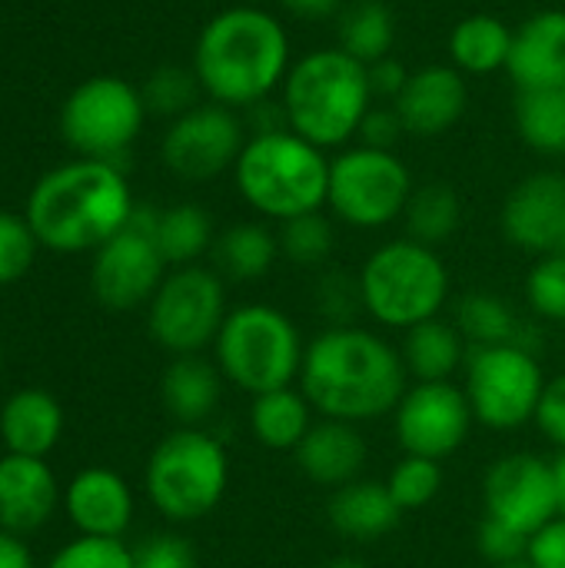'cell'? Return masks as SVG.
I'll return each mask as SVG.
<instances>
[{
	"mask_svg": "<svg viewBox=\"0 0 565 568\" xmlns=\"http://www.w3.org/2000/svg\"><path fill=\"white\" fill-rule=\"evenodd\" d=\"M300 389L323 419L360 426L396 413L410 389V373L403 353L380 333L326 326L306 343Z\"/></svg>",
	"mask_w": 565,
	"mask_h": 568,
	"instance_id": "1",
	"label": "cell"
},
{
	"mask_svg": "<svg viewBox=\"0 0 565 568\" xmlns=\"http://www.w3.org/2000/svg\"><path fill=\"white\" fill-rule=\"evenodd\" d=\"M290 67V33L266 7L233 3L213 13L193 47V73L203 97L230 110H253L273 100Z\"/></svg>",
	"mask_w": 565,
	"mask_h": 568,
	"instance_id": "2",
	"label": "cell"
},
{
	"mask_svg": "<svg viewBox=\"0 0 565 568\" xmlns=\"http://www.w3.org/2000/svg\"><path fill=\"white\" fill-rule=\"evenodd\" d=\"M137 203L117 163L70 160L43 173L27 196V223L50 253H97L133 216Z\"/></svg>",
	"mask_w": 565,
	"mask_h": 568,
	"instance_id": "3",
	"label": "cell"
},
{
	"mask_svg": "<svg viewBox=\"0 0 565 568\" xmlns=\"http://www.w3.org/2000/svg\"><path fill=\"white\" fill-rule=\"evenodd\" d=\"M276 100L283 106L286 126L326 153L356 143L360 126L376 103L370 67L336 43L300 53Z\"/></svg>",
	"mask_w": 565,
	"mask_h": 568,
	"instance_id": "4",
	"label": "cell"
},
{
	"mask_svg": "<svg viewBox=\"0 0 565 568\" xmlns=\"http://www.w3.org/2000/svg\"><path fill=\"white\" fill-rule=\"evenodd\" d=\"M233 183L243 203L270 223L320 213L330 193V156L290 126L250 133Z\"/></svg>",
	"mask_w": 565,
	"mask_h": 568,
	"instance_id": "5",
	"label": "cell"
},
{
	"mask_svg": "<svg viewBox=\"0 0 565 568\" xmlns=\"http://www.w3.org/2000/svg\"><path fill=\"white\" fill-rule=\"evenodd\" d=\"M363 313L386 329H413L436 320L450 303V270L440 250L410 236L386 240L376 246L360 273Z\"/></svg>",
	"mask_w": 565,
	"mask_h": 568,
	"instance_id": "6",
	"label": "cell"
},
{
	"mask_svg": "<svg viewBox=\"0 0 565 568\" xmlns=\"http://www.w3.org/2000/svg\"><path fill=\"white\" fill-rule=\"evenodd\" d=\"M226 446L200 426H180L163 436L143 469L150 506L173 526L206 519L226 496Z\"/></svg>",
	"mask_w": 565,
	"mask_h": 568,
	"instance_id": "7",
	"label": "cell"
},
{
	"mask_svg": "<svg viewBox=\"0 0 565 568\" xmlns=\"http://www.w3.org/2000/svg\"><path fill=\"white\" fill-rule=\"evenodd\" d=\"M213 356L226 383L260 396L300 383L306 346L283 310L270 303H243L226 313Z\"/></svg>",
	"mask_w": 565,
	"mask_h": 568,
	"instance_id": "8",
	"label": "cell"
},
{
	"mask_svg": "<svg viewBox=\"0 0 565 568\" xmlns=\"http://www.w3.org/2000/svg\"><path fill=\"white\" fill-rule=\"evenodd\" d=\"M413 173L396 150L350 143L330 156L326 210L353 230H383L403 220Z\"/></svg>",
	"mask_w": 565,
	"mask_h": 568,
	"instance_id": "9",
	"label": "cell"
},
{
	"mask_svg": "<svg viewBox=\"0 0 565 568\" xmlns=\"http://www.w3.org/2000/svg\"><path fill=\"white\" fill-rule=\"evenodd\" d=\"M147 113L140 87L100 73L70 90L60 106V133L80 156L120 166V156L137 143Z\"/></svg>",
	"mask_w": 565,
	"mask_h": 568,
	"instance_id": "10",
	"label": "cell"
},
{
	"mask_svg": "<svg viewBox=\"0 0 565 568\" xmlns=\"http://www.w3.org/2000/svg\"><path fill=\"white\" fill-rule=\"evenodd\" d=\"M466 373V399L480 426L509 433L536 419L546 376L533 353V346L506 343V346H476L463 366Z\"/></svg>",
	"mask_w": 565,
	"mask_h": 568,
	"instance_id": "11",
	"label": "cell"
},
{
	"mask_svg": "<svg viewBox=\"0 0 565 568\" xmlns=\"http://www.w3.org/2000/svg\"><path fill=\"white\" fill-rule=\"evenodd\" d=\"M226 286L210 266H176L147 303V329L170 356H200L226 320Z\"/></svg>",
	"mask_w": 565,
	"mask_h": 568,
	"instance_id": "12",
	"label": "cell"
},
{
	"mask_svg": "<svg viewBox=\"0 0 565 568\" xmlns=\"http://www.w3.org/2000/svg\"><path fill=\"white\" fill-rule=\"evenodd\" d=\"M157 213L160 210L153 206H137L130 223L93 253L90 290L103 310L130 313L147 306L160 290L163 276L170 273L167 260L153 243Z\"/></svg>",
	"mask_w": 565,
	"mask_h": 568,
	"instance_id": "13",
	"label": "cell"
},
{
	"mask_svg": "<svg viewBox=\"0 0 565 568\" xmlns=\"http://www.w3.org/2000/svg\"><path fill=\"white\" fill-rule=\"evenodd\" d=\"M246 140L250 130L240 110L206 100L170 120L160 140V156L173 176L186 183H210L223 173H233Z\"/></svg>",
	"mask_w": 565,
	"mask_h": 568,
	"instance_id": "14",
	"label": "cell"
},
{
	"mask_svg": "<svg viewBox=\"0 0 565 568\" xmlns=\"http://www.w3.org/2000/svg\"><path fill=\"white\" fill-rule=\"evenodd\" d=\"M473 423V406L456 383H413L393 413L400 449L433 463L456 456L466 446Z\"/></svg>",
	"mask_w": 565,
	"mask_h": 568,
	"instance_id": "15",
	"label": "cell"
},
{
	"mask_svg": "<svg viewBox=\"0 0 565 568\" xmlns=\"http://www.w3.org/2000/svg\"><path fill=\"white\" fill-rule=\"evenodd\" d=\"M483 506L490 519L523 536H536L559 516L553 463L533 453H509L496 459L483 479Z\"/></svg>",
	"mask_w": 565,
	"mask_h": 568,
	"instance_id": "16",
	"label": "cell"
},
{
	"mask_svg": "<svg viewBox=\"0 0 565 568\" xmlns=\"http://www.w3.org/2000/svg\"><path fill=\"white\" fill-rule=\"evenodd\" d=\"M500 230L529 256L559 253L565 240V173L536 170L523 176L503 200Z\"/></svg>",
	"mask_w": 565,
	"mask_h": 568,
	"instance_id": "17",
	"label": "cell"
},
{
	"mask_svg": "<svg viewBox=\"0 0 565 568\" xmlns=\"http://www.w3.org/2000/svg\"><path fill=\"white\" fill-rule=\"evenodd\" d=\"M393 106L406 126V136L436 140L446 136L466 116L470 87L453 63H426L410 73Z\"/></svg>",
	"mask_w": 565,
	"mask_h": 568,
	"instance_id": "18",
	"label": "cell"
},
{
	"mask_svg": "<svg viewBox=\"0 0 565 568\" xmlns=\"http://www.w3.org/2000/svg\"><path fill=\"white\" fill-rule=\"evenodd\" d=\"M60 506L67 523L77 529V536H100V539H123L137 513L130 483L107 466L80 469L63 486Z\"/></svg>",
	"mask_w": 565,
	"mask_h": 568,
	"instance_id": "19",
	"label": "cell"
},
{
	"mask_svg": "<svg viewBox=\"0 0 565 568\" xmlns=\"http://www.w3.org/2000/svg\"><path fill=\"white\" fill-rule=\"evenodd\" d=\"M63 499L57 476L47 459L33 456H0V529L13 536H30L50 523Z\"/></svg>",
	"mask_w": 565,
	"mask_h": 568,
	"instance_id": "20",
	"label": "cell"
},
{
	"mask_svg": "<svg viewBox=\"0 0 565 568\" xmlns=\"http://www.w3.org/2000/svg\"><path fill=\"white\" fill-rule=\"evenodd\" d=\"M506 73L516 90L565 87V10L546 7L513 27Z\"/></svg>",
	"mask_w": 565,
	"mask_h": 568,
	"instance_id": "21",
	"label": "cell"
},
{
	"mask_svg": "<svg viewBox=\"0 0 565 568\" xmlns=\"http://www.w3.org/2000/svg\"><path fill=\"white\" fill-rule=\"evenodd\" d=\"M296 466L300 473L323 489H340L360 479L366 466V439L353 423L340 419H320L310 426L303 443L296 446Z\"/></svg>",
	"mask_w": 565,
	"mask_h": 568,
	"instance_id": "22",
	"label": "cell"
},
{
	"mask_svg": "<svg viewBox=\"0 0 565 568\" xmlns=\"http://www.w3.org/2000/svg\"><path fill=\"white\" fill-rule=\"evenodd\" d=\"M63 406L43 389H17L0 406V443L3 453L47 459L63 436Z\"/></svg>",
	"mask_w": 565,
	"mask_h": 568,
	"instance_id": "23",
	"label": "cell"
},
{
	"mask_svg": "<svg viewBox=\"0 0 565 568\" xmlns=\"http://www.w3.org/2000/svg\"><path fill=\"white\" fill-rule=\"evenodd\" d=\"M326 519H330L333 532L343 536V539L376 542V539L390 536L400 526L403 509L390 496L386 483L356 479L350 486L333 489V496L326 503Z\"/></svg>",
	"mask_w": 565,
	"mask_h": 568,
	"instance_id": "24",
	"label": "cell"
},
{
	"mask_svg": "<svg viewBox=\"0 0 565 568\" xmlns=\"http://www.w3.org/2000/svg\"><path fill=\"white\" fill-rule=\"evenodd\" d=\"M223 373L216 363L203 356H173L160 376V399L163 409L180 426H203L223 396Z\"/></svg>",
	"mask_w": 565,
	"mask_h": 568,
	"instance_id": "25",
	"label": "cell"
},
{
	"mask_svg": "<svg viewBox=\"0 0 565 568\" xmlns=\"http://www.w3.org/2000/svg\"><path fill=\"white\" fill-rule=\"evenodd\" d=\"M509 47H513V27L490 10L460 17L446 40L450 63L463 77H490L496 70H506Z\"/></svg>",
	"mask_w": 565,
	"mask_h": 568,
	"instance_id": "26",
	"label": "cell"
},
{
	"mask_svg": "<svg viewBox=\"0 0 565 568\" xmlns=\"http://www.w3.org/2000/svg\"><path fill=\"white\" fill-rule=\"evenodd\" d=\"M403 363L416 383H453V376L470 359V343L456 329V323L436 316L426 320L403 336Z\"/></svg>",
	"mask_w": 565,
	"mask_h": 568,
	"instance_id": "27",
	"label": "cell"
},
{
	"mask_svg": "<svg viewBox=\"0 0 565 568\" xmlns=\"http://www.w3.org/2000/svg\"><path fill=\"white\" fill-rule=\"evenodd\" d=\"M210 256H213V270L223 280L256 283L280 260V240H276V230H270L266 223L246 220V223H233L223 233H216Z\"/></svg>",
	"mask_w": 565,
	"mask_h": 568,
	"instance_id": "28",
	"label": "cell"
},
{
	"mask_svg": "<svg viewBox=\"0 0 565 568\" xmlns=\"http://www.w3.org/2000/svg\"><path fill=\"white\" fill-rule=\"evenodd\" d=\"M310 426H313V406L296 386L260 393L250 403V433L263 449L296 453Z\"/></svg>",
	"mask_w": 565,
	"mask_h": 568,
	"instance_id": "29",
	"label": "cell"
},
{
	"mask_svg": "<svg viewBox=\"0 0 565 568\" xmlns=\"http://www.w3.org/2000/svg\"><path fill=\"white\" fill-rule=\"evenodd\" d=\"M456 329L463 333L470 349L506 343L533 346V333L523 323V316L509 306V300L490 290H473L456 303Z\"/></svg>",
	"mask_w": 565,
	"mask_h": 568,
	"instance_id": "30",
	"label": "cell"
},
{
	"mask_svg": "<svg viewBox=\"0 0 565 568\" xmlns=\"http://www.w3.org/2000/svg\"><path fill=\"white\" fill-rule=\"evenodd\" d=\"M336 47L366 67L383 57H393L396 47L393 10L383 0H346V7L336 13Z\"/></svg>",
	"mask_w": 565,
	"mask_h": 568,
	"instance_id": "31",
	"label": "cell"
},
{
	"mask_svg": "<svg viewBox=\"0 0 565 568\" xmlns=\"http://www.w3.org/2000/svg\"><path fill=\"white\" fill-rule=\"evenodd\" d=\"M153 243L170 270L193 266L200 256H206L216 243L213 216L200 203H176L157 213Z\"/></svg>",
	"mask_w": 565,
	"mask_h": 568,
	"instance_id": "32",
	"label": "cell"
},
{
	"mask_svg": "<svg viewBox=\"0 0 565 568\" xmlns=\"http://www.w3.org/2000/svg\"><path fill=\"white\" fill-rule=\"evenodd\" d=\"M519 140L539 156H565V87L519 90L513 106Z\"/></svg>",
	"mask_w": 565,
	"mask_h": 568,
	"instance_id": "33",
	"label": "cell"
},
{
	"mask_svg": "<svg viewBox=\"0 0 565 568\" xmlns=\"http://www.w3.org/2000/svg\"><path fill=\"white\" fill-rule=\"evenodd\" d=\"M403 223H406L410 240L426 243V246L436 250L446 240H453L456 230L463 226V200L443 180L423 183V186L413 190V196L406 203V213H403Z\"/></svg>",
	"mask_w": 565,
	"mask_h": 568,
	"instance_id": "34",
	"label": "cell"
},
{
	"mask_svg": "<svg viewBox=\"0 0 565 568\" xmlns=\"http://www.w3.org/2000/svg\"><path fill=\"white\" fill-rule=\"evenodd\" d=\"M276 240H280L283 260L296 266H323L336 246V230H333V220L320 210V213H306V216L280 223Z\"/></svg>",
	"mask_w": 565,
	"mask_h": 568,
	"instance_id": "35",
	"label": "cell"
},
{
	"mask_svg": "<svg viewBox=\"0 0 565 568\" xmlns=\"http://www.w3.org/2000/svg\"><path fill=\"white\" fill-rule=\"evenodd\" d=\"M143 93V103L150 113H160V116H183L186 110H193L196 103H203V87L193 73V67H160L147 77V83L140 87Z\"/></svg>",
	"mask_w": 565,
	"mask_h": 568,
	"instance_id": "36",
	"label": "cell"
},
{
	"mask_svg": "<svg viewBox=\"0 0 565 568\" xmlns=\"http://www.w3.org/2000/svg\"><path fill=\"white\" fill-rule=\"evenodd\" d=\"M386 489L403 513L423 509L443 493V466L433 459H423V456H403L390 469Z\"/></svg>",
	"mask_w": 565,
	"mask_h": 568,
	"instance_id": "37",
	"label": "cell"
},
{
	"mask_svg": "<svg viewBox=\"0 0 565 568\" xmlns=\"http://www.w3.org/2000/svg\"><path fill=\"white\" fill-rule=\"evenodd\" d=\"M523 293H526V306L539 320L565 323V253L536 256V263L526 273Z\"/></svg>",
	"mask_w": 565,
	"mask_h": 568,
	"instance_id": "38",
	"label": "cell"
},
{
	"mask_svg": "<svg viewBox=\"0 0 565 568\" xmlns=\"http://www.w3.org/2000/svg\"><path fill=\"white\" fill-rule=\"evenodd\" d=\"M43 568H137L133 549L123 539L77 536L60 546Z\"/></svg>",
	"mask_w": 565,
	"mask_h": 568,
	"instance_id": "39",
	"label": "cell"
},
{
	"mask_svg": "<svg viewBox=\"0 0 565 568\" xmlns=\"http://www.w3.org/2000/svg\"><path fill=\"white\" fill-rule=\"evenodd\" d=\"M37 250H40V243H37L27 216L0 210V286L23 280L37 260Z\"/></svg>",
	"mask_w": 565,
	"mask_h": 568,
	"instance_id": "40",
	"label": "cell"
},
{
	"mask_svg": "<svg viewBox=\"0 0 565 568\" xmlns=\"http://www.w3.org/2000/svg\"><path fill=\"white\" fill-rule=\"evenodd\" d=\"M316 310H320V316L330 320V326H353L350 320L363 310L360 280L346 276L340 270L320 276V283H316Z\"/></svg>",
	"mask_w": 565,
	"mask_h": 568,
	"instance_id": "41",
	"label": "cell"
},
{
	"mask_svg": "<svg viewBox=\"0 0 565 568\" xmlns=\"http://www.w3.org/2000/svg\"><path fill=\"white\" fill-rule=\"evenodd\" d=\"M133 566L137 568H196L193 546L176 536V532H160L143 539L133 549Z\"/></svg>",
	"mask_w": 565,
	"mask_h": 568,
	"instance_id": "42",
	"label": "cell"
},
{
	"mask_svg": "<svg viewBox=\"0 0 565 568\" xmlns=\"http://www.w3.org/2000/svg\"><path fill=\"white\" fill-rule=\"evenodd\" d=\"M476 546H480V556L490 562V566H506V562H519L526 559V549H529V536L496 523V519H483L480 532H476Z\"/></svg>",
	"mask_w": 565,
	"mask_h": 568,
	"instance_id": "43",
	"label": "cell"
},
{
	"mask_svg": "<svg viewBox=\"0 0 565 568\" xmlns=\"http://www.w3.org/2000/svg\"><path fill=\"white\" fill-rule=\"evenodd\" d=\"M406 136V126L396 113L393 103H373L363 126H360V136L356 143L363 146H376V150H396V143Z\"/></svg>",
	"mask_w": 565,
	"mask_h": 568,
	"instance_id": "44",
	"label": "cell"
},
{
	"mask_svg": "<svg viewBox=\"0 0 565 568\" xmlns=\"http://www.w3.org/2000/svg\"><path fill=\"white\" fill-rule=\"evenodd\" d=\"M536 426L553 446H559V453H565V373L546 383L536 409Z\"/></svg>",
	"mask_w": 565,
	"mask_h": 568,
	"instance_id": "45",
	"label": "cell"
},
{
	"mask_svg": "<svg viewBox=\"0 0 565 568\" xmlns=\"http://www.w3.org/2000/svg\"><path fill=\"white\" fill-rule=\"evenodd\" d=\"M526 562L533 568H565V516H556L536 536H529Z\"/></svg>",
	"mask_w": 565,
	"mask_h": 568,
	"instance_id": "46",
	"label": "cell"
},
{
	"mask_svg": "<svg viewBox=\"0 0 565 568\" xmlns=\"http://www.w3.org/2000/svg\"><path fill=\"white\" fill-rule=\"evenodd\" d=\"M410 73H413V70H406L396 57H383V60L370 63V87H373V97L383 100V103H393V100L403 93Z\"/></svg>",
	"mask_w": 565,
	"mask_h": 568,
	"instance_id": "47",
	"label": "cell"
},
{
	"mask_svg": "<svg viewBox=\"0 0 565 568\" xmlns=\"http://www.w3.org/2000/svg\"><path fill=\"white\" fill-rule=\"evenodd\" d=\"M280 7L300 20H323L346 7V0H280Z\"/></svg>",
	"mask_w": 565,
	"mask_h": 568,
	"instance_id": "48",
	"label": "cell"
},
{
	"mask_svg": "<svg viewBox=\"0 0 565 568\" xmlns=\"http://www.w3.org/2000/svg\"><path fill=\"white\" fill-rule=\"evenodd\" d=\"M0 568H33V552L23 536L0 529Z\"/></svg>",
	"mask_w": 565,
	"mask_h": 568,
	"instance_id": "49",
	"label": "cell"
},
{
	"mask_svg": "<svg viewBox=\"0 0 565 568\" xmlns=\"http://www.w3.org/2000/svg\"><path fill=\"white\" fill-rule=\"evenodd\" d=\"M553 473H556V496H559V516H565V453L553 459Z\"/></svg>",
	"mask_w": 565,
	"mask_h": 568,
	"instance_id": "50",
	"label": "cell"
},
{
	"mask_svg": "<svg viewBox=\"0 0 565 568\" xmlns=\"http://www.w3.org/2000/svg\"><path fill=\"white\" fill-rule=\"evenodd\" d=\"M326 568H370L366 562H360V559H350V556H343V559H333Z\"/></svg>",
	"mask_w": 565,
	"mask_h": 568,
	"instance_id": "51",
	"label": "cell"
},
{
	"mask_svg": "<svg viewBox=\"0 0 565 568\" xmlns=\"http://www.w3.org/2000/svg\"><path fill=\"white\" fill-rule=\"evenodd\" d=\"M493 568H533L526 559H519V562H506V566H493Z\"/></svg>",
	"mask_w": 565,
	"mask_h": 568,
	"instance_id": "52",
	"label": "cell"
},
{
	"mask_svg": "<svg viewBox=\"0 0 565 568\" xmlns=\"http://www.w3.org/2000/svg\"><path fill=\"white\" fill-rule=\"evenodd\" d=\"M236 3H250V7H266V0H236Z\"/></svg>",
	"mask_w": 565,
	"mask_h": 568,
	"instance_id": "53",
	"label": "cell"
},
{
	"mask_svg": "<svg viewBox=\"0 0 565 568\" xmlns=\"http://www.w3.org/2000/svg\"><path fill=\"white\" fill-rule=\"evenodd\" d=\"M0 366H3V346H0Z\"/></svg>",
	"mask_w": 565,
	"mask_h": 568,
	"instance_id": "54",
	"label": "cell"
},
{
	"mask_svg": "<svg viewBox=\"0 0 565 568\" xmlns=\"http://www.w3.org/2000/svg\"><path fill=\"white\" fill-rule=\"evenodd\" d=\"M559 253H565V240H563V246H559Z\"/></svg>",
	"mask_w": 565,
	"mask_h": 568,
	"instance_id": "55",
	"label": "cell"
}]
</instances>
